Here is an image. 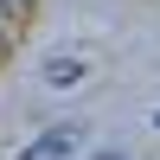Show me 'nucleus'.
I'll return each mask as SVG.
<instances>
[{
  "mask_svg": "<svg viewBox=\"0 0 160 160\" xmlns=\"http://www.w3.org/2000/svg\"><path fill=\"white\" fill-rule=\"evenodd\" d=\"M0 58H7V32H0Z\"/></svg>",
  "mask_w": 160,
  "mask_h": 160,
  "instance_id": "20e7f679",
  "label": "nucleus"
},
{
  "mask_svg": "<svg viewBox=\"0 0 160 160\" xmlns=\"http://www.w3.org/2000/svg\"><path fill=\"white\" fill-rule=\"evenodd\" d=\"M77 77H83V64H77V58H51V64H45V83H51V90H71Z\"/></svg>",
  "mask_w": 160,
  "mask_h": 160,
  "instance_id": "f03ea898",
  "label": "nucleus"
},
{
  "mask_svg": "<svg viewBox=\"0 0 160 160\" xmlns=\"http://www.w3.org/2000/svg\"><path fill=\"white\" fill-rule=\"evenodd\" d=\"M154 128H160V115H154Z\"/></svg>",
  "mask_w": 160,
  "mask_h": 160,
  "instance_id": "39448f33",
  "label": "nucleus"
},
{
  "mask_svg": "<svg viewBox=\"0 0 160 160\" xmlns=\"http://www.w3.org/2000/svg\"><path fill=\"white\" fill-rule=\"evenodd\" d=\"M71 148H77V128H51V135H45V141H32L19 160H64Z\"/></svg>",
  "mask_w": 160,
  "mask_h": 160,
  "instance_id": "f257e3e1",
  "label": "nucleus"
},
{
  "mask_svg": "<svg viewBox=\"0 0 160 160\" xmlns=\"http://www.w3.org/2000/svg\"><path fill=\"white\" fill-rule=\"evenodd\" d=\"M26 7H32V0H0V13H7V19H19Z\"/></svg>",
  "mask_w": 160,
  "mask_h": 160,
  "instance_id": "7ed1b4c3",
  "label": "nucleus"
}]
</instances>
